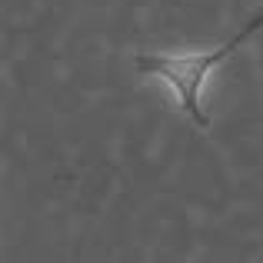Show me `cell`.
Masks as SVG:
<instances>
[{
  "instance_id": "obj_1",
  "label": "cell",
  "mask_w": 263,
  "mask_h": 263,
  "mask_svg": "<svg viewBox=\"0 0 263 263\" xmlns=\"http://www.w3.org/2000/svg\"><path fill=\"white\" fill-rule=\"evenodd\" d=\"M237 47L227 40L220 47H210V50H197V53H137L134 67L143 73V77H160L163 84L177 93V103L200 130L210 127V117H206L203 103H200V93H203V84L220 64H223Z\"/></svg>"
},
{
  "instance_id": "obj_2",
  "label": "cell",
  "mask_w": 263,
  "mask_h": 263,
  "mask_svg": "<svg viewBox=\"0 0 263 263\" xmlns=\"http://www.w3.org/2000/svg\"><path fill=\"white\" fill-rule=\"evenodd\" d=\"M257 30H263V10H257V13H253V17H250V20L243 24V27H240V33H237V37L230 40V44H233V47H240L243 40H250L253 33H257Z\"/></svg>"
}]
</instances>
